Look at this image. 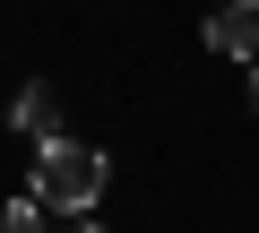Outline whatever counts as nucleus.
Returning a JSON list of instances; mask_svg holds the SVG:
<instances>
[{
  "label": "nucleus",
  "instance_id": "nucleus-4",
  "mask_svg": "<svg viewBox=\"0 0 259 233\" xmlns=\"http://www.w3.org/2000/svg\"><path fill=\"white\" fill-rule=\"evenodd\" d=\"M0 233H44V199H35V190L9 199V207H0Z\"/></svg>",
  "mask_w": 259,
  "mask_h": 233
},
{
  "label": "nucleus",
  "instance_id": "nucleus-6",
  "mask_svg": "<svg viewBox=\"0 0 259 233\" xmlns=\"http://www.w3.org/2000/svg\"><path fill=\"white\" fill-rule=\"evenodd\" d=\"M250 112H259V61H250Z\"/></svg>",
  "mask_w": 259,
  "mask_h": 233
},
{
  "label": "nucleus",
  "instance_id": "nucleus-3",
  "mask_svg": "<svg viewBox=\"0 0 259 233\" xmlns=\"http://www.w3.org/2000/svg\"><path fill=\"white\" fill-rule=\"evenodd\" d=\"M9 130H26L35 147H52V138H61V104H52V86H18V104H9Z\"/></svg>",
  "mask_w": 259,
  "mask_h": 233
},
{
  "label": "nucleus",
  "instance_id": "nucleus-2",
  "mask_svg": "<svg viewBox=\"0 0 259 233\" xmlns=\"http://www.w3.org/2000/svg\"><path fill=\"white\" fill-rule=\"evenodd\" d=\"M207 52H225V61H259V0H225V9L207 18Z\"/></svg>",
  "mask_w": 259,
  "mask_h": 233
},
{
  "label": "nucleus",
  "instance_id": "nucleus-5",
  "mask_svg": "<svg viewBox=\"0 0 259 233\" xmlns=\"http://www.w3.org/2000/svg\"><path fill=\"white\" fill-rule=\"evenodd\" d=\"M69 233H104V224H95V216H78V224H69Z\"/></svg>",
  "mask_w": 259,
  "mask_h": 233
},
{
  "label": "nucleus",
  "instance_id": "nucleus-1",
  "mask_svg": "<svg viewBox=\"0 0 259 233\" xmlns=\"http://www.w3.org/2000/svg\"><path fill=\"white\" fill-rule=\"evenodd\" d=\"M104 181H112V164H104L87 138H52V147H35V199H44V207H95Z\"/></svg>",
  "mask_w": 259,
  "mask_h": 233
}]
</instances>
